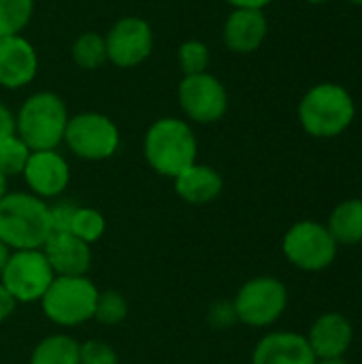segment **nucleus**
I'll return each instance as SVG.
<instances>
[{"mask_svg":"<svg viewBox=\"0 0 362 364\" xmlns=\"http://www.w3.org/2000/svg\"><path fill=\"white\" fill-rule=\"evenodd\" d=\"M98 294L100 290L92 279H87V275L53 277L51 286L38 303L49 322L70 328L94 320Z\"/></svg>","mask_w":362,"mask_h":364,"instance_id":"obj_5","label":"nucleus"},{"mask_svg":"<svg viewBox=\"0 0 362 364\" xmlns=\"http://www.w3.org/2000/svg\"><path fill=\"white\" fill-rule=\"evenodd\" d=\"M337 250L339 245L331 237L326 224L314 220H301L292 224L282 239V252L286 260L305 273H320L329 269L337 258Z\"/></svg>","mask_w":362,"mask_h":364,"instance_id":"obj_8","label":"nucleus"},{"mask_svg":"<svg viewBox=\"0 0 362 364\" xmlns=\"http://www.w3.org/2000/svg\"><path fill=\"white\" fill-rule=\"evenodd\" d=\"M38 73V53L21 34L0 38V87L19 90L30 85Z\"/></svg>","mask_w":362,"mask_h":364,"instance_id":"obj_13","label":"nucleus"},{"mask_svg":"<svg viewBox=\"0 0 362 364\" xmlns=\"http://www.w3.org/2000/svg\"><path fill=\"white\" fill-rule=\"evenodd\" d=\"M13 134H17L15 132V115L11 113V109L6 105L0 102V143Z\"/></svg>","mask_w":362,"mask_h":364,"instance_id":"obj_30","label":"nucleus"},{"mask_svg":"<svg viewBox=\"0 0 362 364\" xmlns=\"http://www.w3.org/2000/svg\"><path fill=\"white\" fill-rule=\"evenodd\" d=\"M21 175L30 188V194L43 200L58 198L70 183V166L55 149L32 151Z\"/></svg>","mask_w":362,"mask_h":364,"instance_id":"obj_12","label":"nucleus"},{"mask_svg":"<svg viewBox=\"0 0 362 364\" xmlns=\"http://www.w3.org/2000/svg\"><path fill=\"white\" fill-rule=\"evenodd\" d=\"M9 254H11V250L0 241V275H2V271H4V264H6V260H9Z\"/></svg>","mask_w":362,"mask_h":364,"instance_id":"obj_33","label":"nucleus"},{"mask_svg":"<svg viewBox=\"0 0 362 364\" xmlns=\"http://www.w3.org/2000/svg\"><path fill=\"white\" fill-rule=\"evenodd\" d=\"M32 149L17 136H9L0 143V171L2 175L9 179V177H15V175H21L26 164H28V158H30Z\"/></svg>","mask_w":362,"mask_h":364,"instance_id":"obj_24","label":"nucleus"},{"mask_svg":"<svg viewBox=\"0 0 362 364\" xmlns=\"http://www.w3.org/2000/svg\"><path fill=\"white\" fill-rule=\"evenodd\" d=\"M55 277L85 275L92 267V250L70 232H51L41 247Z\"/></svg>","mask_w":362,"mask_h":364,"instance_id":"obj_17","label":"nucleus"},{"mask_svg":"<svg viewBox=\"0 0 362 364\" xmlns=\"http://www.w3.org/2000/svg\"><path fill=\"white\" fill-rule=\"evenodd\" d=\"M305 2H312V4H322V2H329V0H305Z\"/></svg>","mask_w":362,"mask_h":364,"instance_id":"obj_36","label":"nucleus"},{"mask_svg":"<svg viewBox=\"0 0 362 364\" xmlns=\"http://www.w3.org/2000/svg\"><path fill=\"white\" fill-rule=\"evenodd\" d=\"M34 13V0H0V38L21 34Z\"/></svg>","mask_w":362,"mask_h":364,"instance_id":"obj_23","label":"nucleus"},{"mask_svg":"<svg viewBox=\"0 0 362 364\" xmlns=\"http://www.w3.org/2000/svg\"><path fill=\"white\" fill-rule=\"evenodd\" d=\"M207 320L213 328L218 331H224V328H230L233 324H237V314H235V305L233 301H218L209 307V314H207Z\"/></svg>","mask_w":362,"mask_h":364,"instance_id":"obj_28","label":"nucleus"},{"mask_svg":"<svg viewBox=\"0 0 362 364\" xmlns=\"http://www.w3.org/2000/svg\"><path fill=\"white\" fill-rule=\"evenodd\" d=\"M119 128L117 124L98 111H81L68 117L64 141L70 154L81 160H109L119 149Z\"/></svg>","mask_w":362,"mask_h":364,"instance_id":"obj_7","label":"nucleus"},{"mask_svg":"<svg viewBox=\"0 0 362 364\" xmlns=\"http://www.w3.org/2000/svg\"><path fill=\"white\" fill-rule=\"evenodd\" d=\"M105 230H107V220L98 209H94V207H77L75 209V215L68 226V232L73 237L92 245L105 235Z\"/></svg>","mask_w":362,"mask_h":364,"instance_id":"obj_22","label":"nucleus"},{"mask_svg":"<svg viewBox=\"0 0 362 364\" xmlns=\"http://www.w3.org/2000/svg\"><path fill=\"white\" fill-rule=\"evenodd\" d=\"M269 32L265 11L258 9H233L222 28V41L228 51L247 55L262 47Z\"/></svg>","mask_w":362,"mask_h":364,"instance_id":"obj_15","label":"nucleus"},{"mask_svg":"<svg viewBox=\"0 0 362 364\" xmlns=\"http://www.w3.org/2000/svg\"><path fill=\"white\" fill-rule=\"evenodd\" d=\"M53 277L55 273L43 250H17L9 254L0 282L17 303H36L51 286Z\"/></svg>","mask_w":362,"mask_h":364,"instance_id":"obj_9","label":"nucleus"},{"mask_svg":"<svg viewBox=\"0 0 362 364\" xmlns=\"http://www.w3.org/2000/svg\"><path fill=\"white\" fill-rule=\"evenodd\" d=\"M173 181H175L177 196L190 205H207L215 200L224 190L222 175L213 166L198 164V162L181 171Z\"/></svg>","mask_w":362,"mask_h":364,"instance_id":"obj_18","label":"nucleus"},{"mask_svg":"<svg viewBox=\"0 0 362 364\" xmlns=\"http://www.w3.org/2000/svg\"><path fill=\"white\" fill-rule=\"evenodd\" d=\"M252 364H316V356L305 335L294 331H273L256 343Z\"/></svg>","mask_w":362,"mask_h":364,"instance_id":"obj_16","label":"nucleus"},{"mask_svg":"<svg viewBox=\"0 0 362 364\" xmlns=\"http://www.w3.org/2000/svg\"><path fill=\"white\" fill-rule=\"evenodd\" d=\"M177 62L179 68L186 75H198V73H207V66L211 62V51L203 41L190 38L183 41L177 49Z\"/></svg>","mask_w":362,"mask_h":364,"instance_id":"obj_26","label":"nucleus"},{"mask_svg":"<svg viewBox=\"0 0 362 364\" xmlns=\"http://www.w3.org/2000/svg\"><path fill=\"white\" fill-rule=\"evenodd\" d=\"M79 348L70 335H49L32 350L30 364H79Z\"/></svg>","mask_w":362,"mask_h":364,"instance_id":"obj_20","label":"nucleus"},{"mask_svg":"<svg viewBox=\"0 0 362 364\" xmlns=\"http://www.w3.org/2000/svg\"><path fill=\"white\" fill-rule=\"evenodd\" d=\"M126 318H128V301L122 292L105 290L98 294L94 320H98L105 326H115V324H122Z\"/></svg>","mask_w":362,"mask_h":364,"instance_id":"obj_25","label":"nucleus"},{"mask_svg":"<svg viewBox=\"0 0 362 364\" xmlns=\"http://www.w3.org/2000/svg\"><path fill=\"white\" fill-rule=\"evenodd\" d=\"M305 339L316 360L344 358L354 343V326L344 314L326 311L320 318H316Z\"/></svg>","mask_w":362,"mask_h":364,"instance_id":"obj_14","label":"nucleus"},{"mask_svg":"<svg viewBox=\"0 0 362 364\" xmlns=\"http://www.w3.org/2000/svg\"><path fill=\"white\" fill-rule=\"evenodd\" d=\"M6 194V177L2 175V171H0V198Z\"/></svg>","mask_w":362,"mask_h":364,"instance_id":"obj_34","label":"nucleus"},{"mask_svg":"<svg viewBox=\"0 0 362 364\" xmlns=\"http://www.w3.org/2000/svg\"><path fill=\"white\" fill-rule=\"evenodd\" d=\"M237 320L252 328L273 326L288 307V288L282 279L258 275L247 279L233 299Z\"/></svg>","mask_w":362,"mask_h":364,"instance_id":"obj_6","label":"nucleus"},{"mask_svg":"<svg viewBox=\"0 0 362 364\" xmlns=\"http://www.w3.org/2000/svg\"><path fill=\"white\" fill-rule=\"evenodd\" d=\"M15 307H17V301L13 299V294H11V292L2 286V282H0V324L6 322V320L13 316Z\"/></svg>","mask_w":362,"mask_h":364,"instance_id":"obj_31","label":"nucleus"},{"mask_svg":"<svg viewBox=\"0 0 362 364\" xmlns=\"http://www.w3.org/2000/svg\"><path fill=\"white\" fill-rule=\"evenodd\" d=\"M326 228L337 245L362 243V198H348L339 203L326 222Z\"/></svg>","mask_w":362,"mask_h":364,"instance_id":"obj_19","label":"nucleus"},{"mask_svg":"<svg viewBox=\"0 0 362 364\" xmlns=\"http://www.w3.org/2000/svg\"><path fill=\"white\" fill-rule=\"evenodd\" d=\"M316 364H348L344 358H331V360H316Z\"/></svg>","mask_w":362,"mask_h":364,"instance_id":"obj_35","label":"nucleus"},{"mask_svg":"<svg viewBox=\"0 0 362 364\" xmlns=\"http://www.w3.org/2000/svg\"><path fill=\"white\" fill-rule=\"evenodd\" d=\"M79 364H119V358L109 343L90 339L79 348Z\"/></svg>","mask_w":362,"mask_h":364,"instance_id":"obj_27","label":"nucleus"},{"mask_svg":"<svg viewBox=\"0 0 362 364\" xmlns=\"http://www.w3.org/2000/svg\"><path fill=\"white\" fill-rule=\"evenodd\" d=\"M348 2H352V4H356V6H362V0H348Z\"/></svg>","mask_w":362,"mask_h":364,"instance_id":"obj_37","label":"nucleus"},{"mask_svg":"<svg viewBox=\"0 0 362 364\" xmlns=\"http://www.w3.org/2000/svg\"><path fill=\"white\" fill-rule=\"evenodd\" d=\"M107 60L117 68H134L154 51V30L137 15L117 19L105 34Z\"/></svg>","mask_w":362,"mask_h":364,"instance_id":"obj_11","label":"nucleus"},{"mask_svg":"<svg viewBox=\"0 0 362 364\" xmlns=\"http://www.w3.org/2000/svg\"><path fill=\"white\" fill-rule=\"evenodd\" d=\"M356 117V102L341 83L324 81L305 92L299 102L301 128L314 139L344 134Z\"/></svg>","mask_w":362,"mask_h":364,"instance_id":"obj_3","label":"nucleus"},{"mask_svg":"<svg viewBox=\"0 0 362 364\" xmlns=\"http://www.w3.org/2000/svg\"><path fill=\"white\" fill-rule=\"evenodd\" d=\"M177 98L183 115L196 124H215L228 111V92L224 83L209 70L186 75L179 81Z\"/></svg>","mask_w":362,"mask_h":364,"instance_id":"obj_10","label":"nucleus"},{"mask_svg":"<svg viewBox=\"0 0 362 364\" xmlns=\"http://www.w3.org/2000/svg\"><path fill=\"white\" fill-rule=\"evenodd\" d=\"M143 156L151 171L175 179L198 158V141L192 126L179 117L156 119L143 139Z\"/></svg>","mask_w":362,"mask_h":364,"instance_id":"obj_2","label":"nucleus"},{"mask_svg":"<svg viewBox=\"0 0 362 364\" xmlns=\"http://www.w3.org/2000/svg\"><path fill=\"white\" fill-rule=\"evenodd\" d=\"M226 4H230L233 9H258L265 11V6H269L273 0H224Z\"/></svg>","mask_w":362,"mask_h":364,"instance_id":"obj_32","label":"nucleus"},{"mask_svg":"<svg viewBox=\"0 0 362 364\" xmlns=\"http://www.w3.org/2000/svg\"><path fill=\"white\" fill-rule=\"evenodd\" d=\"M49 203L30 192H6L0 198V241L11 250H41L51 237Z\"/></svg>","mask_w":362,"mask_h":364,"instance_id":"obj_1","label":"nucleus"},{"mask_svg":"<svg viewBox=\"0 0 362 364\" xmlns=\"http://www.w3.org/2000/svg\"><path fill=\"white\" fill-rule=\"evenodd\" d=\"M70 58L81 70H96L107 60L105 34L100 32H81L70 47Z\"/></svg>","mask_w":362,"mask_h":364,"instance_id":"obj_21","label":"nucleus"},{"mask_svg":"<svg viewBox=\"0 0 362 364\" xmlns=\"http://www.w3.org/2000/svg\"><path fill=\"white\" fill-rule=\"evenodd\" d=\"M68 117L66 102L58 94L34 92L15 115V132L32 151L58 149L64 141Z\"/></svg>","mask_w":362,"mask_h":364,"instance_id":"obj_4","label":"nucleus"},{"mask_svg":"<svg viewBox=\"0 0 362 364\" xmlns=\"http://www.w3.org/2000/svg\"><path fill=\"white\" fill-rule=\"evenodd\" d=\"M77 207L79 205H75L70 200H58V203L49 205V215H51L53 232H68V226H70V220H73Z\"/></svg>","mask_w":362,"mask_h":364,"instance_id":"obj_29","label":"nucleus"}]
</instances>
